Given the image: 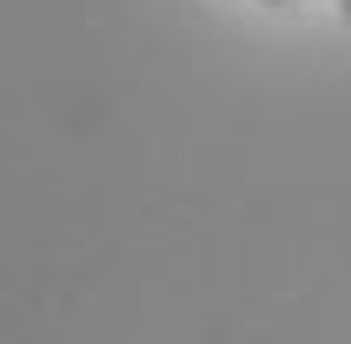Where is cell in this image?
I'll list each match as a JSON object with an SVG mask.
<instances>
[{
	"instance_id": "cell-1",
	"label": "cell",
	"mask_w": 351,
	"mask_h": 344,
	"mask_svg": "<svg viewBox=\"0 0 351 344\" xmlns=\"http://www.w3.org/2000/svg\"><path fill=\"white\" fill-rule=\"evenodd\" d=\"M265 7H292V0H265Z\"/></svg>"
},
{
	"instance_id": "cell-2",
	"label": "cell",
	"mask_w": 351,
	"mask_h": 344,
	"mask_svg": "<svg viewBox=\"0 0 351 344\" xmlns=\"http://www.w3.org/2000/svg\"><path fill=\"white\" fill-rule=\"evenodd\" d=\"M338 7H345V20H351V0H338Z\"/></svg>"
}]
</instances>
